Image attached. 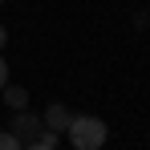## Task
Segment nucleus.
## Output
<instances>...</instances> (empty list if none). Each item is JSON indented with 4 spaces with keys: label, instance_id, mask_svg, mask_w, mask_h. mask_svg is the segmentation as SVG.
Here are the masks:
<instances>
[{
    "label": "nucleus",
    "instance_id": "obj_1",
    "mask_svg": "<svg viewBox=\"0 0 150 150\" xmlns=\"http://www.w3.org/2000/svg\"><path fill=\"white\" fill-rule=\"evenodd\" d=\"M65 134H69L73 150H101L105 138H110V126L101 122L98 114H73V122H69Z\"/></svg>",
    "mask_w": 150,
    "mask_h": 150
},
{
    "label": "nucleus",
    "instance_id": "obj_2",
    "mask_svg": "<svg viewBox=\"0 0 150 150\" xmlns=\"http://www.w3.org/2000/svg\"><path fill=\"white\" fill-rule=\"evenodd\" d=\"M8 130L16 134V142H21V150L25 146H33V138L45 130V122H41V114H33V110H12V122H8Z\"/></svg>",
    "mask_w": 150,
    "mask_h": 150
},
{
    "label": "nucleus",
    "instance_id": "obj_3",
    "mask_svg": "<svg viewBox=\"0 0 150 150\" xmlns=\"http://www.w3.org/2000/svg\"><path fill=\"white\" fill-rule=\"evenodd\" d=\"M41 122H45V130L65 134V130H69V122H73V110H69L65 101H49V105H45V114H41Z\"/></svg>",
    "mask_w": 150,
    "mask_h": 150
},
{
    "label": "nucleus",
    "instance_id": "obj_4",
    "mask_svg": "<svg viewBox=\"0 0 150 150\" xmlns=\"http://www.w3.org/2000/svg\"><path fill=\"white\" fill-rule=\"evenodd\" d=\"M0 98H4V105H8V110H25V105H28V89H25V85H12V81H4Z\"/></svg>",
    "mask_w": 150,
    "mask_h": 150
},
{
    "label": "nucleus",
    "instance_id": "obj_5",
    "mask_svg": "<svg viewBox=\"0 0 150 150\" xmlns=\"http://www.w3.org/2000/svg\"><path fill=\"white\" fill-rule=\"evenodd\" d=\"M57 142H61L57 130H41V134L33 138V146H28V150H57Z\"/></svg>",
    "mask_w": 150,
    "mask_h": 150
},
{
    "label": "nucleus",
    "instance_id": "obj_6",
    "mask_svg": "<svg viewBox=\"0 0 150 150\" xmlns=\"http://www.w3.org/2000/svg\"><path fill=\"white\" fill-rule=\"evenodd\" d=\"M0 150H21V142H16L12 130H0Z\"/></svg>",
    "mask_w": 150,
    "mask_h": 150
},
{
    "label": "nucleus",
    "instance_id": "obj_7",
    "mask_svg": "<svg viewBox=\"0 0 150 150\" xmlns=\"http://www.w3.org/2000/svg\"><path fill=\"white\" fill-rule=\"evenodd\" d=\"M4 81H8V61L0 57V89H4Z\"/></svg>",
    "mask_w": 150,
    "mask_h": 150
},
{
    "label": "nucleus",
    "instance_id": "obj_8",
    "mask_svg": "<svg viewBox=\"0 0 150 150\" xmlns=\"http://www.w3.org/2000/svg\"><path fill=\"white\" fill-rule=\"evenodd\" d=\"M4 45H8V28L0 25V49H4Z\"/></svg>",
    "mask_w": 150,
    "mask_h": 150
},
{
    "label": "nucleus",
    "instance_id": "obj_9",
    "mask_svg": "<svg viewBox=\"0 0 150 150\" xmlns=\"http://www.w3.org/2000/svg\"><path fill=\"white\" fill-rule=\"evenodd\" d=\"M146 21H150V12H146Z\"/></svg>",
    "mask_w": 150,
    "mask_h": 150
},
{
    "label": "nucleus",
    "instance_id": "obj_10",
    "mask_svg": "<svg viewBox=\"0 0 150 150\" xmlns=\"http://www.w3.org/2000/svg\"><path fill=\"white\" fill-rule=\"evenodd\" d=\"M0 4H4V0H0Z\"/></svg>",
    "mask_w": 150,
    "mask_h": 150
}]
</instances>
